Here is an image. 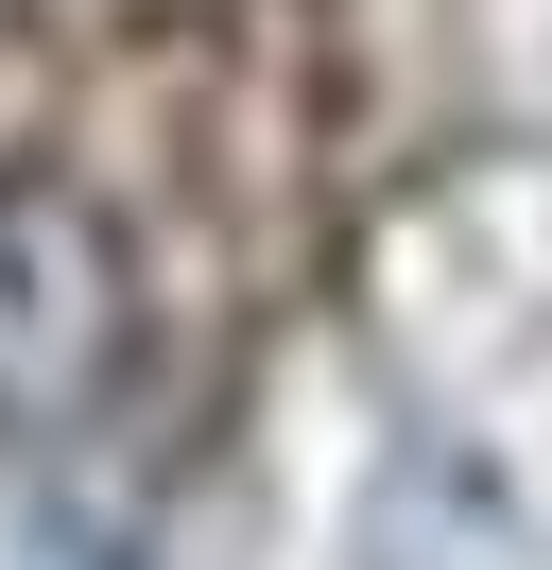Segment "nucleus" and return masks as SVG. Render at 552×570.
I'll list each match as a JSON object with an SVG mask.
<instances>
[{"label": "nucleus", "mask_w": 552, "mask_h": 570, "mask_svg": "<svg viewBox=\"0 0 552 570\" xmlns=\"http://www.w3.org/2000/svg\"><path fill=\"white\" fill-rule=\"evenodd\" d=\"M138 381V243L69 174H0V450H69Z\"/></svg>", "instance_id": "1"}]
</instances>
